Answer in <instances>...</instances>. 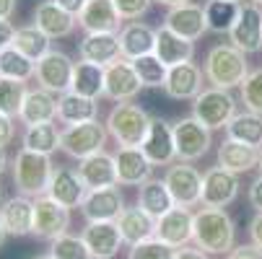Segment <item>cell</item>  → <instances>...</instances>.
<instances>
[{"mask_svg":"<svg viewBox=\"0 0 262 259\" xmlns=\"http://www.w3.org/2000/svg\"><path fill=\"white\" fill-rule=\"evenodd\" d=\"M192 241L205 254H229L236 246V228L223 207H200L195 213Z\"/></svg>","mask_w":262,"mask_h":259,"instance_id":"1","label":"cell"},{"mask_svg":"<svg viewBox=\"0 0 262 259\" xmlns=\"http://www.w3.org/2000/svg\"><path fill=\"white\" fill-rule=\"evenodd\" d=\"M203 73H205V81L215 88H236L244 83V78L249 76V65H247V55L234 47L231 42H221L213 44L205 55L203 62Z\"/></svg>","mask_w":262,"mask_h":259,"instance_id":"2","label":"cell"},{"mask_svg":"<svg viewBox=\"0 0 262 259\" xmlns=\"http://www.w3.org/2000/svg\"><path fill=\"white\" fill-rule=\"evenodd\" d=\"M13 184L18 195L24 197H42L47 195V187H50V179H52V161L50 156H42V153H34V151H26V148H21V151L16 153L13 158Z\"/></svg>","mask_w":262,"mask_h":259,"instance_id":"3","label":"cell"},{"mask_svg":"<svg viewBox=\"0 0 262 259\" xmlns=\"http://www.w3.org/2000/svg\"><path fill=\"white\" fill-rule=\"evenodd\" d=\"M151 120L143 106L133 104V101H120L112 106V112L106 114V130L115 137L120 145H130V148H140L148 127H151Z\"/></svg>","mask_w":262,"mask_h":259,"instance_id":"4","label":"cell"},{"mask_svg":"<svg viewBox=\"0 0 262 259\" xmlns=\"http://www.w3.org/2000/svg\"><path fill=\"white\" fill-rule=\"evenodd\" d=\"M236 114V99L226 88H203L192 99V117H198L210 130H226Z\"/></svg>","mask_w":262,"mask_h":259,"instance_id":"5","label":"cell"},{"mask_svg":"<svg viewBox=\"0 0 262 259\" xmlns=\"http://www.w3.org/2000/svg\"><path fill=\"white\" fill-rule=\"evenodd\" d=\"M174 145H177V161L192 163L200 161L213 145V130L205 127L198 117H182L174 125Z\"/></svg>","mask_w":262,"mask_h":259,"instance_id":"6","label":"cell"},{"mask_svg":"<svg viewBox=\"0 0 262 259\" xmlns=\"http://www.w3.org/2000/svg\"><path fill=\"white\" fill-rule=\"evenodd\" d=\"M106 125H101L99 120H91V122H78V125H68L62 130V143L60 148L70 156V158H89L94 153H101L104 145H106Z\"/></svg>","mask_w":262,"mask_h":259,"instance_id":"7","label":"cell"},{"mask_svg":"<svg viewBox=\"0 0 262 259\" xmlns=\"http://www.w3.org/2000/svg\"><path fill=\"white\" fill-rule=\"evenodd\" d=\"M73 70H76V62H73L65 52L60 50H50L45 57L36 60V86L60 96V93H68L70 91V83H73Z\"/></svg>","mask_w":262,"mask_h":259,"instance_id":"8","label":"cell"},{"mask_svg":"<svg viewBox=\"0 0 262 259\" xmlns=\"http://www.w3.org/2000/svg\"><path fill=\"white\" fill-rule=\"evenodd\" d=\"M164 181H166V187H169L177 205H182V207L200 205V200H203V174L195 166L177 161L166 169Z\"/></svg>","mask_w":262,"mask_h":259,"instance_id":"9","label":"cell"},{"mask_svg":"<svg viewBox=\"0 0 262 259\" xmlns=\"http://www.w3.org/2000/svg\"><path fill=\"white\" fill-rule=\"evenodd\" d=\"M70 228V210L50 195L34 197V236L55 241Z\"/></svg>","mask_w":262,"mask_h":259,"instance_id":"10","label":"cell"},{"mask_svg":"<svg viewBox=\"0 0 262 259\" xmlns=\"http://www.w3.org/2000/svg\"><path fill=\"white\" fill-rule=\"evenodd\" d=\"M239 174L223 169V166H210L203 174V200L200 205L205 207H226L239 197Z\"/></svg>","mask_w":262,"mask_h":259,"instance_id":"11","label":"cell"},{"mask_svg":"<svg viewBox=\"0 0 262 259\" xmlns=\"http://www.w3.org/2000/svg\"><path fill=\"white\" fill-rule=\"evenodd\" d=\"M143 83L138 78V73L130 60L120 57L117 62H112L104 67V96L112 99L115 104L120 101H133L140 93Z\"/></svg>","mask_w":262,"mask_h":259,"instance_id":"12","label":"cell"},{"mask_svg":"<svg viewBox=\"0 0 262 259\" xmlns=\"http://www.w3.org/2000/svg\"><path fill=\"white\" fill-rule=\"evenodd\" d=\"M140 151L145 153V158L151 161L154 166H171L177 161V145H174V127L161 120L154 117L151 127H148L143 143H140Z\"/></svg>","mask_w":262,"mask_h":259,"instance_id":"13","label":"cell"},{"mask_svg":"<svg viewBox=\"0 0 262 259\" xmlns=\"http://www.w3.org/2000/svg\"><path fill=\"white\" fill-rule=\"evenodd\" d=\"M229 42L239 47L244 55H254L262 50V8L254 3H242V13L229 31Z\"/></svg>","mask_w":262,"mask_h":259,"instance_id":"14","label":"cell"},{"mask_svg":"<svg viewBox=\"0 0 262 259\" xmlns=\"http://www.w3.org/2000/svg\"><path fill=\"white\" fill-rule=\"evenodd\" d=\"M81 236L91 251V259H112L120 254V246L125 244L117 220H89Z\"/></svg>","mask_w":262,"mask_h":259,"instance_id":"15","label":"cell"},{"mask_svg":"<svg viewBox=\"0 0 262 259\" xmlns=\"http://www.w3.org/2000/svg\"><path fill=\"white\" fill-rule=\"evenodd\" d=\"M192 228H195V213H190V207L174 205L169 213H164L156 220V239H161L174 249H182L192 241Z\"/></svg>","mask_w":262,"mask_h":259,"instance_id":"16","label":"cell"},{"mask_svg":"<svg viewBox=\"0 0 262 259\" xmlns=\"http://www.w3.org/2000/svg\"><path fill=\"white\" fill-rule=\"evenodd\" d=\"M122 16L115 0H86L83 11L78 13V26L86 34H120Z\"/></svg>","mask_w":262,"mask_h":259,"instance_id":"17","label":"cell"},{"mask_svg":"<svg viewBox=\"0 0 262 259\" xmlns=\"http://www.w3.org/2000/svg\"><path fill=\"white\" fill-rule=\"evenodd\" d=\"M47 195L52 200H57L60 205H65L68 210H73V207L83 205V200L89 195V187H86V181L81 179L78 169L55 166L52 179H50V187H47Z\"/></svg>","mask_w":262,"mask_h":259,"instance_id":"18","label":"cell"},{"mask_svg":"<svg viewBox=\"0 0 262 259\" xmlns=\"http://www.w3.org/2000/svg\"><path fill=\"white\" fill-rule=\"evenodd\" d=\"M164 26L171 29L174 34L184 36L190 42H198L200 36L208 31V18H205V6H198V3H184V6H174L166 11V18H164Z\"/></svg>","mask_w":262,"mask_h":259,"instance_id":"19","label":"cell"},{"mask_svg":"<svg viewBox=\"0 0 262 259\" xmlns=\"http://www.w3.org/2000/svg\"><path fill=\"white\" fill-rule=\"evenodd\" d=\"M203 81H205L203 67L195 65V62L190 60V62H182V65L169 67V76H166L164 91H166L169 99H177V101H192V99L203 91Z\"/></svg>","mask_w":262,"mask_h":259,"instance_id":"20","label":"cell"},{"mask_svg":"<svg viewBox=\"0 0 262 259\" xmlns=\"http://www.w3.org/2000/svg\"><path fill=\"white\" fill-rule=\"evenodd\" d=\"M125 210V197L120 187H101V190H89L81 213L86 220H117Z\"/></svg>","mask_w":262,"mask_h":259,"instance_id":"21","label":"cell"},{"mask_svg":"<svg viewBox=\"0 0 262 259\" xmlns=\"http://www.w3.org/2000/svg\"><path fill=\"white\" fill-rule=\"evenodd\" d=\"M259 158H262V148L247 145L234 137H226L218 145V166L234 174H247L252 169H259Z\"/></svg>","mask_w":262,"mask_h":259,"instance_id":"22","label":"cell"},{"mask_svg":"<svg viewBox=\"0 0 262 259\" xmlns=\"http://www.w3.org/2000/svg\"><path fill=\"white\" fill-rule=\"evenodd\" d=\"M115 163H117L120 184H127V187H140L143 181L151 179V171H154V163L145 158V153L140 148H130V145L117 148Z\"/></svg>","mask_w":262,"mask_h":259,"instance_id":"23","label":"cell"},{"mask_svg":"<svg viewBox=\"0 0 262 259\" xmlns=\"http://www.w3.org/2000/svg\"><path fill=\"white\" fill-rule=\"evenodd\" d=\"M34 23L39 26L50 39H62V36L73 34V29L78 23V16H73L65 8H60L55 0H42V3L34 8Z\"/></svg>","mask_w":262,"mask_h":259,"instance_id":"24","label":"cell"},{"mask_svg":"<svg viewBox=\"0 0 262 259\" xmlns=\"http://www.w3.org/2000/svg\"><path fill=\"white\" fill-rule=\"evenodd\" d=\"M78 55H81V60L101 65V67L117 62L122 57L120 34H86L78 44Z\"/></svg>","mask_w":262,"mask_h":259,"instance_id":"25","label":"cell"},{"mask_svg":"<svg viewBox=\"0 0 262 259\" xmlns=\"http://www.w3.org/2000/svg\"><path fill=\"white\" fill-rule=\"evenodd\" d=\"M0 218L8 231V236H29L34 233V200L16 195L0 205Z\"/></svg>","mask_w":262,"mask_h":259,"instance_id":"26","label":"cell"},{"mask_svg":"<svg viewBox=\"0 0 262 259\" xmlns=\"http://www.w3.org/2000/svg\"><path fill=\"white\" fill-rule=\"evenodd\" d=\"M18 120L31 127V125H45V122H55L57 120V99L55 93L45 91V88H29L26 91V99L21 104V112H18Z\"/></svg>","mask_w":262,"mask_h":259,"instance_id":"27","label":"cell"},{"mask_svg":"<svg viewBox=\"0 0 262 259\" xmlns=\"http://www.w3.org/2000/svg\"><path fill=\"white\" fill-rule=\"evenodd\" d=\"M78 174L86 181L89 190H101V187H117L120 176H117V163L115 156L109 153H94L78 163Z\"/></svg>","mask_w":262,"mask_h":259,"instance_id":"28","label":"cell"},{"mask_svg":"<svg viewBox=\"0 0 262 259\" xmlns=\"http://www.w3.org/2000/svg\"><path fill=\"white\" fill-rule=\"evenodd\" d=\"M120 47L125 60H138L156 50V29L143 21H127L120 29Z\"/></svg>","mask_w":262,"mask_h":259,"instance_id":"29","label":"cell"},{"mask_svg":"<svg viewBox=\"0 0 262 259\" xmlns=\"http://www.w3.org/2000/svg\"><path fill=\"white\" fill-rule=\"evenodd\" d=\"M154 55L166 67H174V65H182V62H190L195 57V42L184 39V36L174 34L171 29L161 26V29H156V50H154Z\"/></svg>","mask_w":262,"mask_h":259,"instance_id":"30","label":"cell"},{"mask_svg":"<svg viewBox=\"0 0 262 259\" xmlns=\"http://www.w3.org/2000/svg\"><path fill=\"white\" fill-rule=\"evenodd\" d=\"M117 228L125 239V244H140L145 239H154L156 236V218L148 215L140 205L135 207H125L122 215L117 218Z\"/></svg>","mask_w":262,"mask_h":259,"instance_id":"31","label":"cell"},{"mask_svg":"<svg viewBox=\"0 0 262 259\" xmlns=\"http://www.w3.org/2000/svg\"><path fill=\"white\" fill-rule=\"evenodd\" d=\"M99 114L96 99H86L76 91L60 93L57 99V120L62 125H78V122H91Z\"/></svg>","mask_w":262,"mask_h":259,"instance_id":"32","label":"cell"},{"mask_svg":"<svg viewBox=\"0 0 262 259\" xmlns=\"http://www.w3.org/2000/svg\"><path fill=\"white\" fill-rule=\"evenodd\" d=\"M138 205H140L148 215H154V218L159 220V218H161L164 213H169L177 202H174V197H171V192H169V187H166L164 179H148V181L140 184V190H138Z\"/></svg>","mask_w":262,"mask_h":259,"instance_id":"33","label":"cell"},{"mask_svg":"<svg viewBox=\"0 0 262 259\" xmlns=\"http://www.w3.org/2000/svg\"><path fill=\"white\" fill-rule=\"evenodd\" d=\"M70 91H76L86 99H99L104 96V67L94 65V62H76V70H73V83Z\"/></svg>","mask_w":262,"mask_h":259,"instance_id":"34","label":"cell"},{"mask_svg":"<svg viewBox=\"0 0 262 259\" xmlns=\"http://www.w3.org/2000/svg\"><path fill=\"white\" fill-rule=\"evenodd\" d=\"M62 143V130L55 127V122H45V125H31L24 132V148L42 156H52Z\"/></svg>","mask_w":262,"mask_h":259,"instance_id":"35","label":"cell"},{"mask_svg":"<svg viewBox=\"0 0 262 259\" xmlns=\"http://www.w3.org/2000/svg\"><path fill=\"white\" fill-rule=\"evenodd\" d=\"M226 137L242 140L247 145L262 148V114H254L249 109L244 112H236L234 120L226 125Z\"/></svg>","mask_w":262,"mask_h":259,"instance_id":"36","label":"cell"},{"mask_svg":"<svg viewBox=\"0 0 262 259\" xmlns=\"http://www.w3.org/2000/svg\"><path fill=\"white\" fill-rule=\"evenodd\" d=\"M242 13V3L234 0H208L205 3V18H208V31L215 34H229Z\"/></svg>","mask_w":262,"mask_h":259,"instance_id":"37","label":"cell"},{"mask_svg":"<svg viewBox=\"0 0 262 259\" xmlns=\"http://www.w3.org/2000/svg\"><path fill=\"white\" fill-rule=\"evenodd\" d=\"M13 47L36 62L39 57H45V55L52 50V39H50V36H47L39 26H36V23H31V26H21V29H16Z\"/></svg>","mask_w":262,"mask_h":259,"instance_id":"38","label":"cell"},{"mask_svg":"<svg viewBox=\"0 0 262 259\" xmlns=\"http://www.w3.org/2000/svg\"><path fill=\"white\" fill-rule=\"evenodd\" d=\"M34 76H36V62L31 57H26L24 52H18L13 44L0 52V78L29 83Z\"/></svg>","mask_w":262,"mask_h":259,"instance_id":"39","label":"cell"},{"mask_svg":"<svg viewBox=\"0 0 262 259\" xmlns=\"http://www.w3.org/2000/svg\"><path fill=\"white\" fill-rule=\"evenodd\" d=\"M135 73H138V78L143 83V88H164L166 83V76H169V67L151 52V55H143L138 60H130Z\"/></svg>","mask_w":262,"mask_h":259,"instance_id":"40","label":"cell"},{"mask_svg":"<svg viewBox=\"0 0 262 259\" xmlns=\"http://www.w3.org/2000/svg\"><path fill=\"white\" fill-rule=\"evenodd\" d=\"M50 256L52 259H91V251H89L83 236L62 233L50 244Z\"/></svg>","mask_w":262,"mask_h":259,"instance_id":"41","label":"cell"},{"mask_svg":"<svg viewBox=\"0 0 262 259\" xmlns=\"http://www.w3.org/2000/svg\"><path fill=\"white\" fill-rule=\"evenodd\" d=\"M26 83L24 81H11V78H0V112L8 117H18L21 104L26 99Z\"/></svg>","mask_w":262,"mask_h":259,"instance_id":"42","label":"cell"},{"mask_svg":"<svg viewBox=\"0 0 262 259\" xmlns=\"http://www.w3.org/2000/svg\"><path fill=\"white\" fill-rule=\"evenodd\" d=\"M239 91H242L244 109H249V112H254V114H262V67L249 70V76L244 78Z\"/></svg>","mask_w":262,"mask_h":259,"instance_id":"43","label":"cell"},{"mask_svg":"<svg viewBox=\"0 0 262 259\" xmlns=\"http://www.w3.org/2000/svg\"><path fill=\"white\" fill-rule=\"evenodd\" d=\"M174 254H177L174 246H169L154 236V239H145L140 244H133L127 259H174Z\"/></svg>","mask_w":262,"mask_h":259,"instance_id":"44","label":"cell"},{"mask_svg":"<svg viewBox=\"0 0 262 259\" xmlns=\"http://www.w3.org/2000/svg\"><path fill=\"white\" fill-rule=\"evenodd\" d=\"M154 0H115V6L125 21H140V16L148 13Z\"/></svg>","mask_w":262,"mask_h":259,"instance_id":"45","label":"cell"},{"mask_svg":"<svg viewBox=\"0 0 262 259\" xmlns=\"http://www.w3.org/2000/svg\"><path fill=\"white\" fill-rule=\"evenodd\" d=\"M229 259H262V249L254 244H242L229 251Z\"/></svg>","mask_w":262,"mask_h":259,"instance_id":"46","label":"cell"},{"mask_svg":"<svg viewBox=\"0 0 262 259\" xmlns=\"http://www.w3.org/2000/svg\"><path fill=\"white\" fill-rule=\"evenodd\" d=\"M13 120H16V117H8V114L0 112V148L11 145V140H13V135H16Z\"/></svg>","mask_w":262,"mask_h":259,"instance_id":"47","label":"cell"},{"mask_svg":"<svg viewBox=\"0 0 262 259\" xmlns=\"http://www.w3.org/2000/svg\"><path fill=\"white\" fill-rule=\"evenodd\" d=\"M247 200H249V205L259 213L262 210V174L249 184V192H247Z\"/></svg>","mask_w":262,"mask_h":259,"instance_id":"48","label":"cell"},{"mask_svg":"<svg viewBox=\"0 0 262 259\" xmlns=\"http://www.w3.org/2000/svg\"><path fill=\"white\" fill-rule=\"evenodd\" d=\"M13 36H16L13 23H11V21H6V18H0V52L8 50V47L13 44Z\"/></svg>","mask_w":262,"mask_h":259,"instance_id":"49","label":"cell"},{"mask_svg":"<svg viewBox=\"0 0 262 259\" xmlns=\"http://www.w3.org/2000/svg\"><path fill=\"white\" fill-rule=\"evenodd\" d=\"M249 239H252V244H254V246H259V249H262V210L249 220Z\"/></svg>","mask_w":262,"mask_h":259,"instance_id":"50","label":"cell"},{"mask_svg":"<svg viewBox=\"0 0 262 259\" xmlns=\"http://www.w3.org/2000/svg\"><path fill=\"white\" fill-rule=\"evenodd\" d=\"M174 259H208V254L203 251V249H190V246H182V249H177V254H174Z\"/></svg>","mask_w":262,"mask_h":259,"instance_id":"51","label":"cell"},{"mask_svg":"<svg viewBox=\"0 0 262 259\" xmlns=\"http://www.w3.org/2000/svg\"><path fill=\"white\" fill-rule=\"evenodd\" d=\"M55 3H57L60 8H65L68 13L78 16V13L83 11V6H86V0H55Z\"/></svg>","mask_w":262,"mask_h":259,"instance_id":"52","label":"cell"},{"mask_svg":"<svg viewBox=\"0 0 262 259\" xmlns=\"http://www.w3.org/2000/svg\"><path fill=\"white\" fill-rule=\"evenodd\" d=\"M16 3L18 0H0V18L11 21V16L16 13Z\"/></svg>","mask_w":262,"mask_h":259,"instance_id":"53","label":"cell"},{"mask_svg":"<svg viewBox=\"0 0 262 259\" xmlns=\"http://www.w3.org/2000/svg\"><path fill=\"white\" fill-rule=\"evenodd\" d=\"M154 3H161L166 8H174V6H184V3H190V0H154Z\"/></svg>","mask_w":262,"mask_h":259,"instance_id":"54","label":"cell"},{"mask_svg":"<svg viewBox=\"0 0 262 259\" xmlns=\"http://www.w3.org/2000/svg\"><path fill=\"white\" fill-rule=\"evenodd\" d=\"M8 169V151L6 148H0V174H3Z\"/></svg>","mask_w":262,"mask_h":259,"instance_id":"55","label":"cell"},{"mask_svg":"<svg viewBox=\"0 0 262 259\" xmlns=\"http://www.w3.org/2000/svg\"><path fill=\"white\" fill-rule=\"evenodd\" d=\"M6 239H8V231H6V226H3V218H0V246L6 244Z\"/></svg>","mask_w":262,"mask_h":259,"instance_id":"56","label":"cell"},{"mask_svg":"<svg viewBox=\"0 0 262 259\" xmlns=\"http://www.w3.org/2000/svg\"><path fill=\"white\" fill-rule=\"evenodd\" d=\"M34 259H52L50 254H42V256H34Z\"/></svg>","mask_w":262,"mask_h":259,"instance_id":"57","label":"cell"},{"mask_svg":"<svg viewBox=\"0 0 262 259\" xmlns=\"http://www.w3.org/2000/svg\"><path fill=\"white\" fill-rule=\"evenodd\" d=\"M249 3H254V6H262V0H249Z\"/></svg>","mask_w":262,"mask_h":259,"instance_id":"58","label":"cell"},{"mask_svg":"<svg viewBox=\"0 0 262 259\" xmlns=\"http://www.w3.org/2000/svg\"><path fill=\"white\" fill-rule=\"evenodd\" d=\"M0 205H3V187H0Z\"/></svg>","mask_w":262,"mask_h":259,"instance_id":"59","label":"cell"},{"mask_svg":"<svg viewBox=\"0 0 262 259\" xmlns=\"http://www.w3.org/2000/svg\"><path fill=\"white\" fill-rule=\"evenodd\" d=\"M259 174H262V158H259Z\"/></svg>","mask_w":262,"mask_h":259,"instance_id":"60","label":"cell"},{"mask_svg":"<svg viewBox=\"0 0 262 259\" xmlns=\"http://www.w3.org/2000/svg\"><path fill=\"white\" fill-rule=\"evenodd\" d=\"M234 3H244V0H234Z\"/></svg>","mask_w":262,"mask_h":259,"instance_id":"61","label":"cell"}]
</instances>
